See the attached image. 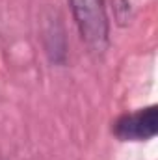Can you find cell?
Returning a JSON list of instances; mask_svg holds the SVG:
<instances>
[{"mask_svg": "<svg viewBox=\"0 0 158 160\" xmlns=\"http://www.w3.org/2000/svg\"><path fill=\"white\" fill-rule=\"evenodd\" d=\"M80 39L95 54H102L110 43V22L104 0H69Z\"/></svg>", "mask_w": 158, "mask_h": 160, "instance_id": "cell-1", "label": "cell"}, {"mask_svg": "<svg viewBox=\"0 0 158 160\" xmlns=\"http://www.w3.org/2000/svg\"><path fill=\"white\" fill-rule=\"evenodd\" d=\"M112 134L119 142H147L158 134V106L149 104L136 112L119 116L112 125Z\"/></svg>", "mask_w": 158, "mask_h": 160, "instance_id": "cell-2", "label": "cell"}]
</instances>
